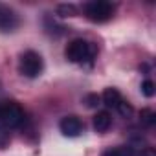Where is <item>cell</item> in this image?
<instances>
[{
    "mask_svg": "<svg viewBox=\"0 0 156 156\" xmlns=\"http://www.w3.org/2000/svg\"><path fill=\"white\" fill-rule=\"evenodd\" d=\"M114 11H116V4L107 2V0H92V2H87L83 6L85 17L90 22H96V24L108 22L114 17Z\"/></svg>",
    "mask_w": 156,
    "mask_h": 156,
    "instance_id": "obj_3",
    "label": "cell"
},
{
    "mask_svg": "<svg viewBox=\"0 0 156 156\" xmlns=\"http://www.w3.org/2000/svg\"><path fill=\"white\" fill-rule=\"evenodd\" d=\"M59 129H61V132H62L64 136H68V138H77V136H81V134L85 132V123H83V119H81L79 116L70 114V116H64V118L59 121Z\"/></svg>",
    "mask_w": 156,
    "mask_h": 156,
    "instance_id": "obj_5",
    "label": "cell"
},
{
    "mask_svg": "<svg viewBox=\"0 0 156 156\" xmlns=\"http://www.w3.org/2000/svg\"><path fill=\"white\" fill-rule=\"evenodd\" d=\"M110 125H112V116H110L108 110H99V112L94 116V119H92V127H94V130L99 132V134L107 132V130L110 129Z\"/></svg>",
    "mask_w": 156,
    "mask_h": 156,
    "instance_id": "obj_8",
    "label": "cell"
},
{
    "mask_svg": "<svg viewBox=\"0 0 156 156\" xmlns=\"http://www.w3.org/2000/svg\"><path fill=\"white\" fill-rule=\"evenodd\" d=\"M44 70V61L41 57V53H37L35 50H28L20 55L19 59V72L28 77V79H35L39 77Z\"/></svg>",
    "mask_w": 156,
    "mask_h": 156,
    "instance_id": "obj_4",
    "label": "cell"
},
{
    "mask_svg": "<svg viewBox=\"0 0 156 156\" xmlns=\"http://www.w3.org/2000/svg\"><path fill=\"white\" fill-rule=\"evenodd\" d=\"M85 101H87V105H88V107H98V105H99V101H101V98H99L98 94H88V96L85 98Z\"/></svg>",
    "mask_w": 156,
    "mask_h": 156,
    "instance_id": "obj_14",
    "label": "cell"
},
{
    "mask_svg": "<svg viewBox=\"0 0 156 156\" xmlns=\"http://www.w3.org/2000/svg\"><path fill=\"white\" fill-rule=\"evenodd\" d=\"M24 121H26V112L17 101L13 99L0 101V127H4L6 130L19 129L24 125Z\"/></svg>",
    "mask_w": 156,
    "mask_h": 156,
    "instance_id": "obj_2",
    "label": "cell"
},
{
    "mask_svg": "<svg viewBox=\"0 0 156 156\" xmlns=\"http://www.w3.org/2000/svg\"><path fill=\"white\" fill-rule=\"evenodd\" d=\"M101 99H103V103H105L108 108H112V110H116V108L125 101V98L121 96V92H119L118 88H114V87L105 88V92H103Z\"/></svg>",
    "mask_w": 156,
    "mask_h": 156,
    "instance_id": "obj_7",
    "label": "cell"
},
{
    "mask_svg": "<svg viewBox=\"0 0 156 156\" xmlns=\"http://www.w3.org/2000/svg\"><path fill=\"white\" fill-rule=\"evenodd\" d=\"M9 143H11V136H9V132H8L4 127H0V149H6Z\"/></svg>",
    "mask_w": 156,
    "mask_h": 156,
    "instance_id": "obj_13",
    "label": "cell"
},
{
    "mask_svg": "<svg viewBox=\"0 0 156 156\" xmlns=\"http://www.w3.org/2000/svg\"><path fill=\"white\" fill-rule=\"evenodd\" d=\"M103 156H136V151L130 145H118V147L107 149Z\"/></svg>",
    "mask_w": 156,
    "mask_h": 156,
    "instance_id": "obj_9",
    "label": "cell"
},
{
    "mask_svg": "<svg viewBox=\"0 0 156 156\" xmlns=\"http://www.w3.org/2000/svg\"><path fill=\"white\" fill-rule=\"evenodd\" d=\"M64 57L73 64H92L98 57V44L87 39H73L66 44Z\"/></svg>",
    "mask_w": 156,
    "mask_h": 156,
    "instance_id": "obj_1",
    "label": "cell"
},
{
    "mask_svg": "<svg viewBox=\"0 0 156 156\" xmlns=\"http://www.w3.org/2000/svg\"><path fill=\"white\" fill-rule=\"evenodd\" d=\"M136 156H156V152L152 147H145V149H141V152H136Z\"/></svg>",
    "mask_w": 156,
    "mask_h": 156,
    "instance_id": "obj_15",
    "label": "cell"
},
{
    "mask_svg": "<svg viewBox=\"0 0 156 156\" xmlns=\"http://www.w3.org/2000/svg\"><path fill=\"white\" fill-rule=\"evenodd\" d=\"M77 13V8L73 6V4H61V6H57V15L59 17H75Z\"/></svg>",
    "mask_w": 156,
    "mask_h": 156,
    "instance_id": "obj_10",
    "label": "cell"
},
{
    "mask_svg": "<svg viewBox=\"0 0 156 156\" xmlns=\"http://www.w3.org/2000/svg\"><path fill=\"white\" fill-rule=\"evenodd\" d=\"M17 26H19V15L9 8L0 6V30L2 31H13Z\"/></svg>",
    "mask_w": 156,
    "mask_h": 156,
    "instance_id": "obj_6",
    "label": "cell"
},
{
    "mask_svg": "<svg viewBox=\"0 0 156 156\" xmlns=\"http://www.w3.org/2000/svg\"><path fill=\"white\" fill-rule=\"evenodd\" d=\"M140 121H141L143 125H147V127H152V125L156 123V114H154L151 108H143V110L140 112Z\"/></svg>",
    "mask_w": 156,
    "mask_h": 156,
    "instance_id": "obj_11",
    "label": "cell"
},
{
    "mask_svg": "<svg viewBox=\"0 0 156 156\" xmlns=\"http://www.w3.org/2000/svg\"><path fill=\"white\" fill-rule=\"evenodd\" d=\"M141 94H143L145 98H152V96L156 94V85H154L151 79H145V81L141 83Z\"/></svg>",
    "mask_w": 156,
    "mask_h": 156,
    "instance_id": "obj_12",
    "label": "cell"
}]
</instances>
